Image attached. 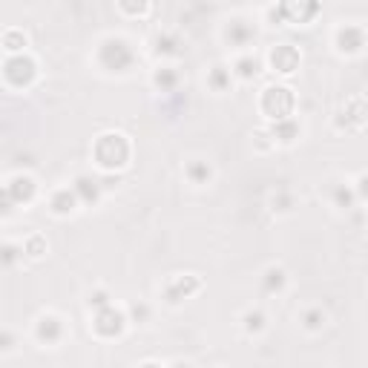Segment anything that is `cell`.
<instances>
[{
  "instance_id": "cell-12",
  "label": "cell",
  "mask_w": 368,
  "mask_h": 368,
  "mask_svg": "<svg viewBox=\"0 0 368 368\" xmlns=\"http://www.w3.org/2000/svg\"><path fill=\"white\" fill-rule=\"evenodd\" d=\"M35 337H38V343H46V345L61 343V340H64V322H61L58 316H52V314L40 316V319L35 322Z\"/></svg>"
},
{
  "instance_id": "cell-5",
  "label": "cell",
  "mask_w": 368,
  "mask_h": 368,
  "mask_svg": "<svg viewBox=\"0 0 368 368\" xmlns=\"http://www.w3.org/2000/svg\"><path fill=\"white\" fill-rule=\"evenodd\" d=\"M127 322H130V316L124 311H118L115 305H107V308L96 311V322H92V328H96L98 337L113 340V337H118L127 328Z\"/></svg>"
},
{
  "instance_id": "cell-22",
  "label": "cell",
  "mask_w": 368,
  "mask_h": 368,
  "mask_svg": "<svg viewBox=\"0 0 368 368\" xmlns=\"http://www.w3.org/2000/svg\"><path fill=\"white\" fill-rule=\"evenodd\" d=\"M326 311L322 308H308V311H302V328L305 331H319L322 326H326Z\"/></svg>"
},
{
  "instance_id": "cell-33",
  "label": "cell",
  "mask_w": 368,
  "mask_h": 368,
  "mask_svg": "<svg viewBox=\"0 0 368 368\" xmlns=\"http://www.w3.org/2000/svg\"><path fill=\"white\" fill-rule=\"evenodd\" d=\"M259 4H273V0H259Z\"/></svg>"
},
{
  "instance_id": "cell-26",
  "label": "cell",
  "mask_w": 368,
  "mask_h": 368,
  "mask_svg": "<svg viewBox=\"0 0 368 368\" xmlns=\"http://www.w3.org/2000/svg\"><path fill=\"white\" fill-rule=\"evenodd\" d=\"M156 52L159 55H178V43H176V38H170V35H159L156 38Z\"/></svg>"
},
{
  "instance_id": "cell-16",
  "label": "cell",
  "mask_w": 368,
  "mask_h": 368,
  "mask_svg": "<svg viewBox=\"0 0 368 368\" xmlns=\"http://www.w3.org/2000/svg\"><path fill=\"white\" fill-rule=\"evenodd\" d=\"M285 285H288V273H285V268L270 265V268L262 273V288H265V294H282Z\"/></svg>"
},
{
  "instance_id": "cell-28",
  "label": "cell",
  "mask_w": 368,
  "mask_h": 368,
  "mask_svg": "<svg viewBox=\"0 0 368 368\" xmlns=\"http://www.w3.org/2000/svg\"><path fill=\"white\" fill-rule=\"evenodd\" d=\"M23 253H29V256H43V253H46V242H43L40 236H29V239L23 242Z\"/></svg>"
},
{
  "instance_id": "cell-13",
  "label": "cell",
  "mask_w": 368,
  "mask_h": 368,
  "mask_svg": "<svg viewBox=\"0 0 368 368\" xmlns=\"http://www.w3.org/2000/svg\"><path fill=\"white\" fill-rule=\"evenodd\" d=\"M72 188H75L81 205H98L101 190H104V181L96 178V176H78V178L72 181Z\"/></svg>"
},
{
  "instance_id": "cell-6",
  "label": "cell",
  "mask_w": 368,
  "mask_h": 368,
  "mask_svg": "<svg viewBox=\"0 0 368 368\" xmlns=\"http://www.w3.org/2000/svg\"><path fill=\"white\" fill-rule=\"evenodd\" d=\"M365 43H368V35H365V29L357 26V23H345V26H340V29L334 32V46H337V52H343V55H357V52H362Z\"/></svg>"
},
{
  "instance_id": "cell-24",
  "label": "cell",
  "mask_w": 368,
  "mask_h": 368,
  "mask_svg": "<svg viewBox=\"0 0 368 368\" xmlns=\"http://www.w3.org/2000/svg\"><path fill=\"white\" fill-rule=\"evenodd\" d=\"M242 326H245V331H248V334H262V331H265V326H268V319H265V314H262V311H248V314L242 316Z\"/></svg>"
},
{
  "instance_id": "cell-32",
  "label": "cell",
  "mask_w": 368,
  "mask_h": 368,
  "mask_svg": "<svg viewBox=\"0 0 368 368\" xmlns=\"http://www.w3.org/2000/svg\"><path fill=\"white\" fill-rule=\"evenodd\" d=\"M273 210H280V213H288L291 210V196H280V199H273Z\"/></svg>"
},
{
  "instance_id": "cell-2",
  "label": "cell",
  "mask_w": 368,
  "mask_h": 368,
  "mask_svg": "<svg viewBox=\"0 0 368 368\" xmlns=\"http://www.w3.org/2000/svg\"><path fill=\"white\" fill-rule=\"evenodd\" d=\"M98 64L107 72H127L135 64V52L124 38H104L98 46Z\"/></svg>"
},
{
  "instance_id": "cell-20",
  "label": "cell",
  "mask_w": 368,
  "mask_h": 368,
  "mask_svg": "<svg viewBox=\"0 0 368 368\" xmlns=\"http://www.w3.org/2000/svg\"><path fill=\"white\" fill-rule=\"evenodd\" d=\"M259 58H253V55H242V58H236V64H234V75L239 78V81H253L256 75H259Z\"/></svg>"
},
{
  "instance_id": "cell-18",
  "label": "cell",
  "mask_w": 368,
  "mask_h": 368,
  "mask_svg": "<svg viewBox=\"0 0 368 368\" xmlns=\"http://www.w3.org/2000/svg\"><path fill=\"white\" fill-rule=\"evenodd\" d=\"M234 78H236L234 69H227V67H213V69L207 72V86L222 96V92H227L230 86H234Z\"/></svg>"
},
{
  "instance_id": "cell-8",
  "label": "cell",
  "mask_w": 368,
  "mask_h": 368,
  "mask_svg": "<svg viewBox=\"0 0 368 368\" xmlns=\"http://www.w3.org/2000/svg\"><path fill=\"white\" fill-rule=\"evenodd\" d=\"M199 288H202V282H199V276H193V273H188V276H173V280L167 282V288H164V299H167L170 305H178L181 299H190Z\"/></svg>"
},
{
  "instance_id": "cell-29",
  "label": "cell",
  "mask_w": 368,
  "mask_h": 368,
  "mask_svg": "<svg viewBox=\"0 0 368 368\" xmlns=\"http://www.w3.org/2000/svg\"><path fill=\"white\" fill-rule=\"evenodd\" d=\"M150 319V308L144 302H132L130 305V322H147Z\"/></svg>"
},
{
  "instance_id": "cell-19",
  "label": "cell",
  "mask_w": 368,
  "mask_h": 368,
  "mask_svg": "<svg viewBox=\"0 0 368 368\" xmlns=\"http://www.w3.org/2000/svg\"><path fill=\"white\" fill-rule=\"evenodd\" d=\"M331 202H334V207H340V210H351L354 202H360L354 184H334V188H331Z\"/></svg>"
},
{
  "instance_id": "cell-30",
  "label": "cell",
  "mask_w": 368,
  "mask_h": 368,
  "mask_svg": "<svg viewBox=\"0 0 368 368\" xmlns=\"http://www.w3.org/2000/svg\"><path fill=\"white\" fill-rule=\"evenodd\" d=\"M354 190H357V199H360V202H368V173L357 176V181H354Z\"/></svg>"
},
{
  "instance_id": "cell-4",
  "label": "cell",
  "mask_w": 368,
  "mask_h": 368,
  "mask_svg": "<svg viewBox=\"0 0 368 368\" xmlns=\"http://www.w3.org/2000/svg\"><path fill=\"white\" fill-rule=\"evenodd\" d=\"M4 78H6V84H9V86L26 89V86L38 78V64H35L29 55H23V52L9 55V58H6V64H4Z\"/></svg>"
},
{
  "instance_id": "cell-25",
  "label": "cell",
  "mask_w": 368,
  "mask_h": 368,
  "mask_svg": "<svg viewBox=\"0 0 368 368\" xmlns=\"http://www.w3.org/2000/svg\"><path fill=\"white\" fill-rule=\"evenodd\" d=\"M4 43H6V52H9V55H18V52H23V46H26V35L9 29V32L4 35Z\"/></svg>"
},
{
  "instance_id": "cell-9",
  "label": "cell",
  "mask_w": 368,
  "mask_h": 368,
  "mask_svg": "<svg viewBox=\"0 0 368 368\" xmlns=\"http://www.w3.org/2000/svg\"><path fill=\"white\" fill-rule=\"evenodd\" d=\"M35 193H38V184H35V178L32 176H12L9 178V184H6V190H4V196L12 202V205H29L32 199H35Z\"/></svg>"
},
{
  "instance_id": "cell-14",
  "label": "cell",
  "mask_w": 368,
  "mask_h": 368,
  "mask_svg": "<svg viewBox=\"0 0 368 368\" xmlns=\"http://www.w3.org/2000/svg\"><path fill=\"white\" fill-rule=\"evenodd\" d=\"M78 205H81V199H78L75 188H58V190L50 196V210H52L55 216H69V213L78 210Z\"/></svg>"
},
{
  "instance_id": "cell-11",
  "label": "cell",
  "mask_w": 368,
  "mask_h": 368,
  "mask_svg": "<svg viewBox=\"0 0 368 368\" xmlns=\"http://www.w3.org/2000/svg\"><path fill=\"white\" fill-rule=\"evenodd\" d=\"M270 67L280 75H291L299 69V52L294 50L291 43H280L270 50Z\"/></svg>"
},
{
  "instance_id": "cell-10",
  "label": "cell",
  "mask_w": 368,
  "mask_h": 368,
  "mask_svg": "<svg viewBox=\"0 0 368 368\" xmlns=\"http://www.w3.org/2000/svg\"><path fill=\"white\" fill-rule=\"evenodd\" d=\"M224 40L230 46H236V50H245V46H251L256 40V26L242 21V18H234L224 26Z\"/></svg>"
},
{
  "instance_id": "cell-3",
  "label": "cell",
  "mask_w": 368,
  "mask_h": 368,
  "mask_svg": "<svg viewBox=\"0 0 368 368\" xmlns=\"http://www.w3.org/2000/svg\"><path fill=\"white\" fill-rule=\"evenodd\" d=\"M262 113L270 118V121H280V118H291L294 115V107H297V98L288 86H268L262 92V101H259Z\"/></svg>"
},
{
  "instance_id": "cell-7",
  "label": "cell",
  "mask_w": 368,
  "mask_h": 368,
  "mask_svg": "<svg viewBox=\"0 0 368 368\" xmlns=\"http://www.w3.org/2000/svg\"><path fill=\"white\" fill-rule=\"evenodd\" d=\"M319 12V0H280V18L291 23H308Z\"/></svg>"
},
{
  "instance_id": "cell-1",
  "label": "cell",
  "mask_w": 368,
  "mask_h": 368,
  "mask_svg": "<svg viewBox=\"0 0 368 368\" xmlns=\"http://www.w3.org/2000/svg\"><path fill=\"white\" fill-rule=\"evenodd\" d=\"M96 161L104 167V170H121L130 164V142L121 135V132H104L98 142H96Z\"/></svg>"
},
{
  "instance_id": "cell-27",
  "label": "cell",
  "mask_w": 368,
  "mask_h": 368,
  "mask_svg": "<svg viewBox=\"0 0 368 368\" xmlns=\"http://www.w3.org/2000/svg\"><path fill=\"white\" fill-rule=\"evenodd\" d=\"M86 305L92 308V311H101V308H107V305H113V299H110V294L101 288V291H96V294H89V299H86Z\"/></svg>"
},
{
  "instance_id": "cell-21",
  "label": "cell",
  "mask_w": 368,
  "mask_h": 368,
  "mask_svg": "<svg viewBox=\"0 0 368 368\" xmlns=\"http://www.w3.org/2000/svg\"><path fill=\"white\" fill-rule=\"evenodd\" d=\"M153 84H156V89H161V92H173L176 84H178V72H176L173 67H164V69H159V72L153 75Z\"/></svg>"
},
{
  "instance_id": "cell-31",
  "label": "cell",
  "mask_w": 368,
  "mask_h": 368,
  "mask_svg": "<svg viewBox=\"0 0 368 368\" xmlns=\"http://www.w3.org/2000/svg\"><path fill=\"white\" fill-rule=\"evenodd\" d=\"M18 253H23V245H21V248H15V245H6V248H4V262H6V265H12V262L18 259Z\"/></svg>"
},
{
  "instance_id": "cell-17",
  "label": "cell",
  "mask_w": 368,
  "mask_h": 368,
  "mask_svg": "<svg viewBox=\"0 0 368 368\" xmlns=\"http://www.w3.org/2000/svg\"><path fill=\"white\" fill-rule=\"evenodd\" d=\"M184 176H188V181L196 184V188H205V184L213 178V167L202 159H190L188 164H184Z\"/></svg>"
},
{
  "instance_id": "cell-23",
  "label": "cell",
  "mask_w": 368,
  "mask_h": 368,
  "mask_svg": "<svg viewBox=\"0 0 368 368\" xmlns=\"http://www.w3.org/2000/svg\"><path fill=\"white\" fill-rule=\"evenodd\" d=\"M118 9L127 18H144L150 9V0H118Z\"/></svg>"
},
{
  "instance_id": "cell-15",
  "label": "cell",
  "mask_w": 368,
  "mask_h": 368,
  "mask_svg": "<svg viewBox=\"0 0 368 368\" xmlns=\"http://www.w3.org/2000/svg\"><path fill=\"white\" fill-rule=\"evenodd\" d=\"M299 121L297 118H280V121H273L270 127V135H273V142H280V144H294L297 138H299Z\"/></svg>"
}]
</instances>
